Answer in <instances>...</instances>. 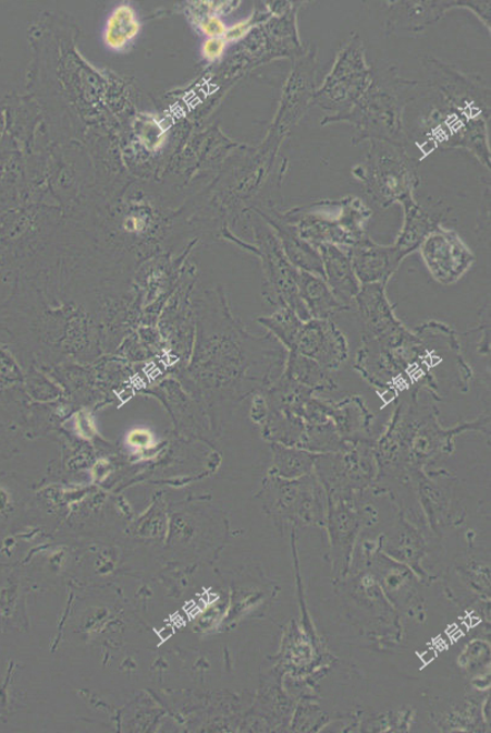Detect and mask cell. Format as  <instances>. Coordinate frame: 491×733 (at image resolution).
<instances>
[{"label":"cell","mask_w":491,"mask_h":733,"mask_svg":"<svg viewBox=\"0 0 491 733\" xmlns=\"http://www.w3.org/2000/svg\"><path fill=\"white\" fill-rule=\"evenodd\" d=\"M437 658V652L434 649H428L427 651L424 652L422 656H420V659L425 661V664H428V662L433 661Z\"/></svg>","instance_id":"cb8c5ba5"},{"label":"cell","mask_w":491,"mask_h":733,"mask_svg":"<svg viewBox=\"0 0 491 733\" xmlns=\"http://www.w3.org/2000/svg\"><path fill=\"white\" fill-rule=\"evenodd\" d=\"M292 351L314 359L329 371L337 370L348 358L347 339L332 319L304 321Z\"/></svg>","instance_id":"ba28073f"},{"label":"cell","mask_w":491,"mask_h":733,"mask_svg":"<svg viewBox=\"0 0 491 733\" xmlns=\"http://www.w3.org/2000/svg\"><path fill=\"white\" fill-rule=\"evenodd\" d=\"M274 474L284 478H297L309 474L318 456L305 449L272 443Z\"/></svg>","instance_id":"ac0fdd59"},{"label":"cell","mask_w":491,"mask_h":733,"mask_svg":"<svg viewBox=\"0 0 491 733\" xmlns=\"http://www.w3.org/2000/svg\"><path fill=\"white\" fill-rule=\"evenodd\" d=\"M202 27L210 38H224L226 34L225 25L218 17L208 19Z\"/></svg>","instance_id":"7402d4cb"},{"label":"cell","mask_w":491,"mask_h":733,"mask_svg":"<svg viewBox=\"0 0 491 733\" xmlns=\"http://www.w3.org/2000/svg\"><path fill=\"white\" fill-rule=\"evenodd\" d=\"M138 28L134 10L126 5L119 7L107 24V46L116 50L123 49L136 37Z\"/></svg>","instance_id":"ffe728a7"},{"label":"cell","mask_w":491,"mask_h":733,"mask_svg":"<svg viewBox=\"0 0 491 733\" xmlns=\"http://www.w3.org/2000/svg\"><path fill=\"white\" fill-rule=\"evenodd\" d=\"M316 54L309 53L300 58L295 64L292 76L284 89L282 105L275 120L277 126L282 130L292 127L300 115L305 114L307 107L312 105L316 93Z\"/></svg>","instance_id":"30bf717a"},{"label":"cell","mask_w":491,"mask_h":733,"mask_svg":"<svg viewBox=\"0 0 491 733\" xmlns=\"http://www.w3.org/2000/svg\"><path fill=\"white\" fill-rule=\"evenodd\" d=\"M346 254L360 285H386L403 262L394 246L379 245L368 236L347 248Z\"/></svg>","instance_id":"9c48e42d"},{"label":"cell","mask_w":491,"mask_h":733,"mask_svg":"<svg viewBox=\"0 0 491 733\" xmlns=\"http://www.w3.org/2000/svg\"><path fill=\"white\" fill-rule=\"evenodd\" d=\"M370 216L372 212L363 200L348 197L334 203H318L300 210L292 209L283 218L314 247L332 244L346 251L367 236Z\"/></svg>","instance_id":"3957f363"},{"label":"cell","mask_w":491,"mask_h":733,"mask_svg":"<svg viewBox=\"0 0 491 733\" xmlns=\"http://www.w3.org/2000/svg\"><path fill=\"white\" fill-rule=\"evenodd\" d=\"M364 163L354 168V176L364 184L366 194L379 208L401 204L414 196L419 185L416 160L404 146L369 141Z\"/></svg>","instance_id":"277c9868"},{"label":"cell","mask_w":491,"mask_h":733,"mask_svg":"<svg viewBox=\"0 0 491 733\" xmlns=\"http://www.w3.org/2000/svg\"><path fill=\"white\" fill-rule=\"evenodd\" d=\"M250 28V23L249 22H244L242 24H237L233 26L230 29H226V34L224 36V41L230 42V41H237V39L243 38L248 34Z\"/></svg>","instance_id":"603a6c76"},{"label":"cell","mask_w":491,"mask_h":733,"mask_svg":"<svg viewBox=\"0 0 491 733\" xmlns=\"http://www.w3.org/2000/svg\"><path fill=\"white\" fill-rule=\"evenodd\" d=\"M385 288L384 284L363 285L354 304L364 327L356 367L377 386L403 374L424 350L422 341L395 316Z\"/></svg>","instance_id":"6da1fadb"},{"label":"cell","mask_w":491,"mask_h":733,"mask_svg":"<svg viewBox=\"0 0 491 733\" xmlns=\"http://www.w3.org/2000/svg\"><path fill=\"white\" fill-rule=\"evenodd\" d=\"M258 320L287 350V353L293 350L299 330L304 326V320L289 307L277 308L272 316Z\"/></svg>","instance_id":"d6986e66"},{"label":"cell","mask_w":491,"mask_h":733,"mask_svg":"<svg viewBox=\"0 0 491 733\" xmlns=\"http://www.w3.org/2000/svg\"><path fill=\"white\" fill-rule=\"evenodd\" d=\"M428 272L444 286L458 283L476 264V256L455 230L438 225L419 246Z\"/></svg>","instance_id":"52a82bcc"},{"label":"cell","mask_w":491,"mask_h":733,"mask_svg":"<svg viewBox=\"0 0 491 733\" xmlns=\"http://www.w3.org/2000/svg\"><path fill=\"white\" fill-rule=\"evenodd\" d=\"M257 254L263 266V297L275 308L289 307L304 321L310 316L297 288L298 269L290 262L272 230H260Z\"/></svg>","instance_id":"8992f818"},{"label":"cell","mask_w":491,"mask_h":733,"mask_svg":"<svg viewBox=\"0 0 491 733\" xmlns=\"http://www.w3.org/2000/svg\"><path fill=\"white\" fill-rule=\"evenodd\" d=\"M413 83H406L392 72H373L372 84L348 113L342 117H326L322 125L347 123L356 130L354 143L383 141L405 146L407 136L404 124L406 102L401 93Z\"/></svg>","instance_id":"7a4b0ae2"},{"label":"cell","mask_w":491,"mask_h":733,"mask_svg":"<svg viewBox=\"0 0 491 733\" xmlns=\"http://www.w3.org/2000/svg\"><path fill=\"white\" fill-rule=\"evenodd\" d=\"M322 258L324 280L334 296L347 309L353 307L360 285L346 251L332 244L317 247Z\"/></svg>","instance_id":"8fae6325"},{"label":"cell","mask_w":491,"mask_h":733,"mask_svg":"<svg viewBox=\"0 0 491 733\" xmlns=\"http://www.w3.org/2000/svg\"><path fill=\"white\" fill-rule=\"evenodd\" d=\"M440 2H396L390 7L386 26L390 32L403 29V32L418 33L442 19L447 9L454 8L453 3Z\"/></svg>","instance_id":"9a60e30c"},{"label":"cell","mask_w":491,"mask_h":733,"mask_svg":"<svg viewBox=\"0 0 491 733\" xmlns=\"http://www.w3.org/2000/svg\"><path fill=\"white\" fill-rule=\"evenodd\" d=\"M372 80L373 69L367 63L363 38L351 35L323 84L316 89L312 105L326 110L327 117L345 115L363 98Z\"/></svg>","instance_id":"5b68a950"},{"label":"cell","mask_w":491,"mask_h":733,"mask_svg":"<svg viewBox=\"0 0 491 733\" xmlns=\"http://www.w3.org/2000/svg\"><path fill=\"white\" fill-rule=\"evenodd\" d=\"M225 45L224 38H209L204 45V56L209 60H216L223 56Z\"/></svg>","instance_id":"44dd1931"},{"label":"cell","mask_w":491,"mask_h":733,"mask_svg":"<svg viewBox=\"0 0 491 733\" xmlns=\"http://www.w3.org/2000/svg\"><path fill=\"white\" fill-rule=\"evenodd\" d=\"M329 418L345 443L353 441H372L373 415L364 403V399L349 395L346 399L333 403L330 401Z\"/></svg>","instance_id":"7c38bea8"},{"label":"cell","mask_w":491,"mask_h":733,"mask_svg":"<svg viewBox=\"0 0 491 733\" xmlns=\"http://www.w3.org/2000/svg\"><path fill=\"white\" fill-rule=\"evenodd\" d=\"M297 288L310 318L332 319L333 316L347 310L339 303L323 278L298 269Z\"/></svg>","instance_id":"2e32d148"},{"label":"cell","mask_w":491,"mask_h":733,"mask_svg":"<svg viewBox=\"0 0 491 733\" xmlns=\"http://www.w3.org/2000/svg\"><path fill=\"white\" fill-rule=\"evenodd\" d=\"M266 218L290 262L297 269L324 279L322 258L318 249L300 237L296 228L287 223L283 216L275 215L274 218Z\"/></svg>","instance_id":"4fadbf2b"},{"label":"cell","mask_w":491,"mask_h":733,"mask_svg":"<svg viewBox=\"0 0 491 733\" xmlns=\"http://www.w3.org/2000/svg\"><path fill=\"white\" fill-rule=\"evenodd\" d=\"M401 204L405 209V222L393 246L400 258L404 260L406 256L419 248L424 240L440 223L439 218L420 206L414 196L407 197Z\"/></svg>","instance_id":"5bb4252c"},{"label":"cell","mask_w":491,"mask_h":733,"mask_svg":"<svg viewBox=\"0 0 491 733\" xmlns=\"http://www.w3.org/2000/svg\"><path fill=\"white\" fill-rule=\"evenodd\" d=\"M283 375L300 386L312 389L316 394L337 389V384L332 378V371L318 365L314 359L295 353V351L287 353Z\"/></svg>","instance_id":"e0dca14e"}]
</instances>
